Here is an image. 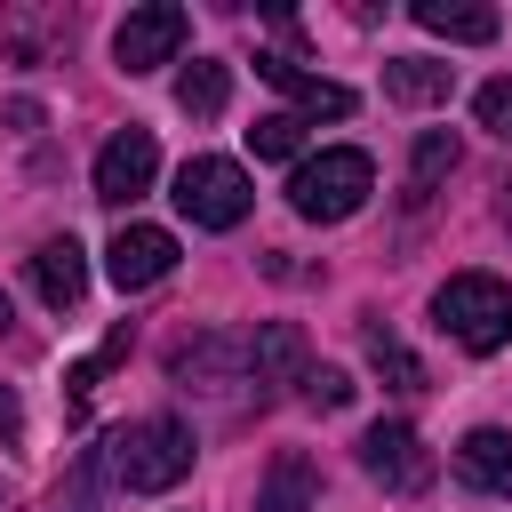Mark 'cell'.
<instances>
[{"mask_svg": "<svg viewBox=\"0 0 512 512\" xmlns=\"http://www.w3.org/2000/svg\"><path fill=\"white\" fill-rule=\"evenodd\" d=\"M368 192H376V160L360 144H328V152L296 160V176H288V208L304 224H344L368 208Z\"/></svg>", "mask_w": 512, "mask_h": 512, "instance_id": "obj_1", "label": "cell"}, {"mask_svg": "<svg viewBox=\"0 0 512 512\" xmlns=\"http://www.w3.org/2000/svg\"><path fill=\"white\" fill-rule=\"evenodd\" d=\"M192 424H176V416H136V424H120L112 432V448H104V464H112V480L120 488H136V496H160V488H176L184 472H192Z\"/></svg>", "mask_w": 512, "mask_h": 512, "instance_id": "obj_2", "label": "cell"}, {"mask_svg": "<svg viewBox=\"0 0 512 512\" xmlns=\"http://www.w3.org/2000/svg\"><path fill=\"white\" fill-rule=\"evenodd\" d=\"M432 328L488 360V352L512 344V288H504L496 272H448V280L432 288Z\"/></svg>", "mask_w": 512, "mask_h": 512, "instance_id": "obj_3", "label": "cell"}, {"mask_svg": "<svg viewBox=\"0 0 512 512\" xmlns=\"http://www.w3.org/2000/svg\"><path fill=\"white\" fill-rule=\"evenodd\" d=\"M168 200H176L200 232H232V224L248 216V200H256V192H248V168H240V160L200 152V160H184V168H176V192H168Z\"/></svg>", "mask_w": 512, "mask_h": 512, "instance_id": "obj_4", "label": "cell"}, {"mask_svg": "<svg viewBox=\"0 0 512 512\" xmlns=\"http://www.w3.org/2000/svg\"><path fill=\"white\" fill-rule=\"evenodd\" d=\"M184 32H192V16H184L176 0H144V8H128V16H120L112 56H120V72H160V64H176Z\"/></svg>", "mask_w": 512, "mask_h": 512, "instance_id": "obj_5", "label": "cell"}, {"mask_svg": "<svg viewBox=\"0 0 512 512\" xmlns=\"http://www.w3.org/2000/svg\"><path fill=\"white\" fill-rule=\"evenodd\" d=\"M360 464H368V480H384L392 496H424L432 488V448L416 440V424H368V440H360Z\"/></svg>", "mask_w": 512, "mask_h": 512, "instance_id": "obj_6", "label": "cell"}, {"mask_svg": "<svg viewBox=\"0 0 512 512\" xmlns=\"http://www.w3.org/2000/svg\"><path fill=\"white\" fill-rule=\"evenodd\" d=\"M152 176H160V144H152V128H120V136L96 152V200H104V208L144 200Z\"/></svg>", "mask_w": 512, "mask_h": 512, "instance_id": "obj_7", "label": "cell"}, {"mask_svg": "<svg viewBox=\"0 0 512 512\" xmlns=\"http://www.w3.org/2000/svg\"><path fill=\"white\" fill-rule=\"evenodd\" d=\"M104 272H112V288H120V296H136V288L168 280V272H176V232H160V224H120V232H112V248H104Z\"/></svg>", "mask_w": 512, "mask_h": 512, "instance_id": "obj_8", "label": "cell"}, {"mask_svg": "<svg viewBox=\"0 0 512 512\" xmlns=\"http://www.w3.org/2000/svg\"><path fill=\"white\" fill-rule=\"evenodd\" d=\"M256 72L296 104V120H352V88L344 80H320V72H304L296 56H256Z\"/></svg>", "mask_w": 512, "mask_h": 512, "instance_id": "obj_9", "label": "cell"}, {"mask_svg": "<svg viewBox=\"0 0 512 512\" xmlns=\"http://www.w3.org/2000/svg\"><path fill=\"white\" fill-rule=\"evenodd\" d=\"M32 288H40V304H48V312H72V304L88 296V256H80V240H72V232L32 248Z\"/></svg>", "mask_w": 512, "mask_h": 512, "instance_id": "obj_10", "label": "cell"}, {"mask_svg": "<svg viewBox=\"0 0 512 512\" xmlns=\"http://www.w3.org/2000/svg\"><path fill=\"white\" fill-rule=\"evenodd\" d=\"M240 352H248L256 400H264V384H288V376L304 384V328H296V320H264V328H256V336L240 344Z\"/></svg>", "mask_w": 512, "mask_h": 512, "instance_id": "obj_11", "label": "cell"}, {"mask_svg": "<svg viewBox=\"0 0 512 512\" xmlns=\"http://www.w3.org/2000/svg\"><path fill=\"white\" fill-rule=\"evenodd\" d=\"M456 480H464V488H480V496L512 488V432H496V424H472V432L456 440Z\"/></svg>", "mask_w": 512, "mask_h": 512, "instance_id": "obj_12", "label": "cell"}, {"mask_svg": "<svg viewBox=\"0 0 512 512\" xmlns=\"http://www.w3.org/2000/svg\"><path fill=\"white\" fill-rule=\"evenodd\" d=\"M320 504V464L304 448H280L264 464V488H256V512H312Z\"/></svg>", "mask_w": 512, "mask_h": 512, "instance_id": "obj_13", "label": "cell"}, {"mask_svg": "<svg viewBox=\"0 0 512 512\" xmlns=\"http://www.w3.org/2000/svg\"><path fill=\"white\" fill-rule=\"evenodd\" d=\"M408 16H416L424 32H440V40H472V48L504 32V16H496V8H472V0H416Z\"/></svg>", "mask_w": 512, "mask_h": 512, "instance_id": "obj_14", "label": "cell"}, {"mask_svg": "<svg viewBox=\"0 0 512 512\" xmlns=\"http://www.w3.org/2000/svg\"><path fill=\"white\" fill-rule=\"evenodd\" d=\"M224 104H232V64L192 56V64L176 72V112H184V120H216Z\"/></svg>", "mask_w": 512, "mask_h": 512, "instance_id": "obj_15", "label": "cell"}, {"mask_svg": "<svg viewBox=\"0 0 512 512\" xmlns=\"http://www.w3.org/2000/svg\"><path fill=\"white\" fill-rule=\"evenodd\" d=\"M448 88H456V64H432V56L384 64V96H400V104H448Z\"/></svg>", "mask_w": 512, "mask_h": 512, "instance_id": "obj_16", "label": "cell"}, {"mask_svg": "<svg viewBox=\"0 0 512 512\" xmlns=\"http://www.w3.org/2000/svg\"><path fill=\"white\" fill-rule=\"evenodd\" d=\"M360 344H368V368H376L392 392H424V360H416L384 320H368V328H360Z\"/></svg>", "mask_w": 512, "mask_h": 512, "instance_id": "obj_17", "label": "cell"}, {"mask_svg": "<svg viewBox=\"0 0 512 512\" xmlns=\"http://www.w3.org/2000/svg\"><path fill=\"white\" fill-rule=\"evenodd\" d=\"M456 168V136L448 128H424L416 136V152H408V200H432V184Z\"/></svg>", "mask_w": 512, "mask_h": 512, "instance_id": "obj_18", "label": "cell"}, {"mask_svg": "<svg viewBox=\"0 0 512 512\" xmlns=\"http://www.w3.org/2000/svg\"><path fill=\"white\" fill-rule=\"evenodd\" d=\"M248 144H256V160H296V152H304V120H296V112H264V120L248 128Z\"/></svg>", "mask_w": 512, "mask_h": 512, "instance_id": "obj_19", "label": "cell"}, {"mask_svg": "<svg viewBox=\"0 0 512 512\" xmlns=\"http://www.w3.org/2000/svg\"><path fill=\"white\" fill-rule=\"evenodd\" d=\"M472 120H480L488 136H512V80H480V96H472Z\"/></svg>", "mask_w": 512, "mask_h": 512, "instance_id": "obj_20", "label": "cell"}, {"mask_svg": "<svg viewBox=\"0 0 512 512\" xmlns=\"http://www.w3.org/2000/svg\"><path fill=\"white\" fill-rule=\"evenodd\" d=\"M352 392H360V384H352L344 368H304V400H312V408H352Z\"/></svg>", "mask_w": 512, "mask_h": 512, "instance_id": "obj_21", "label": "cell"}, {"mask_svg": "<svg viewBox=\"0 0 512 512\" xmlns=\"http://www.w3.org/2000/svg\"><path fill=\"white\" fill-rule=\"evenodd\" d=\"M16 432H24V408H16V392L0 384V440H16Z\"/></svg>", "mask_w": 512, "mask_h": 512, "instance_id": "obj_22", "label": "cell"}, {"mask_svg": "<svg viewBox=\"0 0 512 512\" xmlns=\"http://www.w3.org/2000/svg\"><path fill=\"white\" fill-rule=\"evenodd\" d=\"M8 320H16V312H8V296H0V336H8Z\"/></svg>", "mask_w": 512, "mask_h": 512, "instance_id": "obj_23", "label": "cell"}]
</instances>
